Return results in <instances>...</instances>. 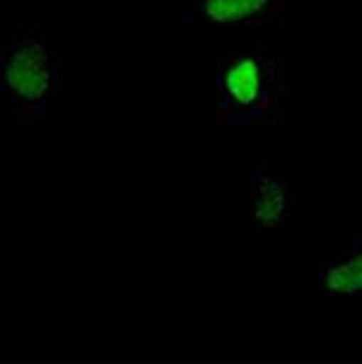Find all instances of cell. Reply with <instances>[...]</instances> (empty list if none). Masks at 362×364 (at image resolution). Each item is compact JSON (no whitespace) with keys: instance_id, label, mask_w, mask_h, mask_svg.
Here are the masks:
<instances>
[{"instance_id":"277c9868","label":"cell","mask_w":362,"mask_h":364,"mask_svg":"<svg viewBox=\"0 0 362 364\" xmlns=\"http://www.w3.org/2000/svg\"><path fill=\"white\" fill-rule=\"evenodd\" d=\"M287 15V0H183L181 20L211 29L278 27Z\"/></svg>"},{"instance_id":"5b68a950","label":"cell","mask_w":362,"mask_h":364,"mask_svg":"<svg viewBox=\"0 0 362 364\" xmlns=\"http://www.w3.org/2000/svg\"><path fill=\"white\" fill-rule=\"evenodd\" d=\"M316 292L324 297L362 299V237L319 265Z\"/></svg>"},{"instance_id":"6da1fadb","label":"cell","mask_w":362,"mask_h":364,"mask_svg":"<svg viewBox=\"0 0 362 364\" xmlns=\"http://www.w3.org/2000/svg\"><path fill=\"white\" fill-rule=\"evenodd\" d=\"M290 70L266 44H237L215 63V121L227 131H275L290 111Z\"/></svg>"},{"instance_id":"7a4b0ae2","label":"cell","mask_w":362,"mask_h":364,"mask_svg":"<svg viewBox=\"0 0 362 364\" xmlns=\"http://www.w3.org/2000/svg\"><path fill=\"white\" fill-rule=\"evenodd\" d=\"M68 82L60 48L39 22H15L0 39V102L10 128H39Z\"/></svg>"},{"instance_id":"3957f363","label":"cell","mask_w":362,"mask_h":364,"mask_svg":"<svg viewBox=\"0 0 362 364\" xmlns=\"http://www.w3.org/2000/svg\"><path fill=\"white\" fill-rule=\"evenodd\" d=\"M244 215L261 237H278L292 225L294 191L280 162H259L244 178Z\"/></svg>"}]
</instances>
